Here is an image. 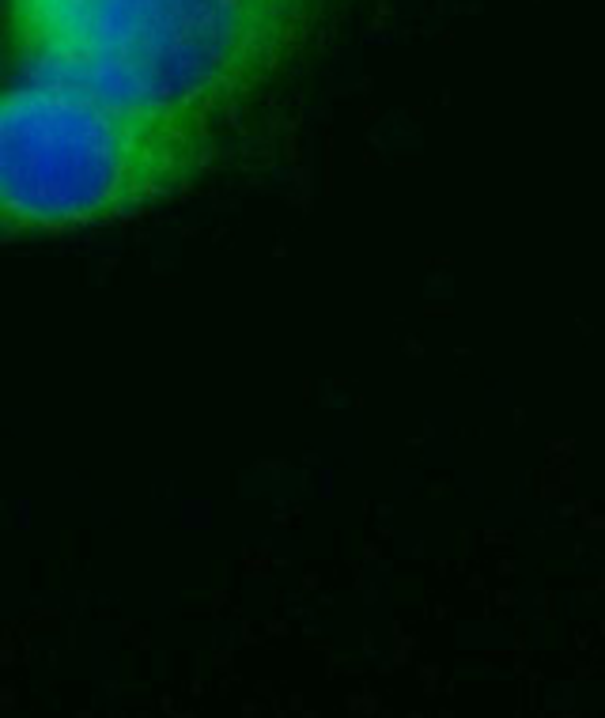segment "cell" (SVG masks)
<instances>
[{"label": "cell", "instance_id": "3957f363", "mask_svg": "<svg viewBox=\"0 0 605 718\" xmlns=\"http://www.w3.org/2000/svg\"><path fill=\"white\" fill-rule=\"evenodd\" d=\"M95 0H0V46L12 69H35Z\"/></svg>", "mask_w": 605, "mask_h": 718}, {"label": "cell", "instance_id": "6da1fadb", "mask_svg": "<svg viewBox=\"0 0 605 718\" xmlns=\"http://www.w3.org/2000/svg\"><path fill=\"white\" fill-rule=\"evenodd\" d=\"M212 155V121L12 69L0 80V242L69 239L144 216L186 193Z\"/></svg>", "mask_w": 605, "mask_h": 718}, {"label": "cell", "instance_id": "7a4b0ae2", "mask_svg": "<svg viewBox=\"0 0 605 718\" xmlns=\"http://www.w3.org/2000/svg\"><path fill=\"white\" fill-rule=\"evenodd\" d=\"M318 0H95L35 69L121 106L216 121L311 35Z\"/></svg>", "mask_w": 605, "mask_h": 718}]
</instances>
